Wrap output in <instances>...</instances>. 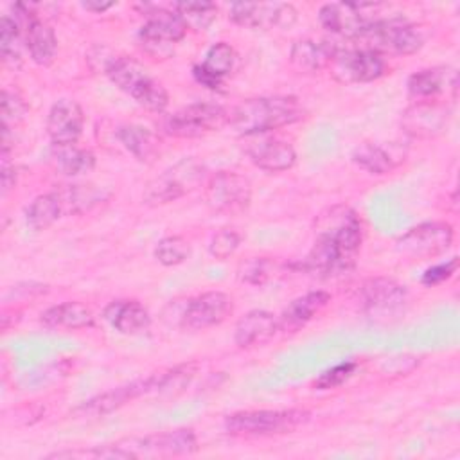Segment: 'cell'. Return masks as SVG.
Returning <instances> with one entry per match:
<instances>
[{
    "mask_svg": "<svg viewBox=\"0 0 460 460\" xmlns=\"http://www.w3.org/2000/svg\"><path fill=\"white\" fill-rule=\"evenodd\" d=\"M314 244L302 262L305 271L331 277L354 268L363 243L359 216L347 205L323 210L314 221Z\"/></svg>",
    "mask_w": 460,
    "mask_h": 460,
    "instance_id": "cell-1",
    "label": "cell"
},
{
    "mask_svg": "<svg viewBox=\"0 0 460 460\" xmlns=\"http://www.w3.org/2000/svg\"><path fill=\"white\" fill-rule=\"evenodd\" d=\"M304 106L293 95L253 97L228 111V126L241 137L271 133L304 119Z\"/></svg>",
    "mask_w": 460,
    "mask_h": 460,
    "instance_id": "cell-2",
    "label": "cell"
},
{
    "mask_svg": "<svg viewBox=\"0 0 460 460\" xmlns=\"http://www.w3.org/2000/svg\"><path fill=\"white\" fill-rule=\"evenodd\" d=\"M198 449V438L192 429L180 428L172 431L155 433L147 437H131L117 440L110 446L88 451L95 458H155L190 455Z\"/></svg>",
    "mask_w": 460,
    "mask_h": 460,
    "instance_id": "cell-3",
    "label": "cell"
},
{
    "mask_svg": "<svg viewBox=\"0 0 460 460\" xmlns=\"http://www.w3.org/2000/svg\"><path fill=\"white\" fill-rule=\"evenodd\" d=\"M104 74L110 81L133 97L142 108L162 113L169 104V93L160 81L151 77L147 70L128 56H113L104 68Z\"/></svg>",
    "mask_w": 460,
    "mask_h": 460,
    "instance_id": "cell-4",
    "label": "cell"
},
{
    "mask_svg": "<svg viewBox=\"0 0 460 460\" xmlns=\"http://www.w3.org/2000/svg\"><path fill=\"white\" fill-rule=\"evenodd\" d=\"M205 176L207 169L199 160L192 156L181 158L146 185L142 199L151 207L167 205L201 187Z\"/></svg>",
    "mask_w": 460,
    "mask_h": 460,
    "instance_id": "cell-5",
    "label": "cell"
},
{
    "mask_svg": "<svg viewBox=\"0 0 460 460\" xmlns=\"http://www.w3.org/2000/svg\"><path fill=\"white\" fill-rule=\"evenodd\" d=\"M358 41H361L359 47L376 50L381 56H410L424 45L420 31L402 18L372 20Z\"/></svg>",
    "mask_w": 460,
    "mask_h": 460,
    "instance_id": "cell-6",
    "label": "cell"
},
{
    "mask_svg": "<svg viewBox=\"0 0 460 460\" xmlns=\"http://www.w3.org/2000/svg\"><path fill=\"white\" fill-rule=\"evenodd\" d=\"M309 420L304 410H246L235 411L225 419V428L232 435L264 437L291 433Z\"/></svg>",
    "mask_w": 460,
    "mask_h": 460,
    "instance_id": "cell-7",
    "label": "cell"
},
{
    "mask_svg": "<svg viewBox=\"0 0 460 460\" xmlns=\"http://www.w3.org/2000/svg\"><path fill=\"white\" fill-rule=\"evenodd\" d=\"M144 14L146 22L138 31L142 49L156 59H169L174 54L176 43L181 41L187 32L185 25L174 9L146 5Z\"/></svg>",
    "mask_w": 460,
    "mask_h": 460,
    "instance_id": "cell-8",
    "label": "cell"
},
{
    "mask_svg": "<svg viewBox=\"0 0 460 460\" xmlns=\"http://www.w3.org/2000/svg\"><path fill=\"white\" fill-rule=\"evenodd\" d=\"M332 43V58L329 61L331 74L343 84L370 83L385 75L386 61L376 50L367 47H343Z\"/></svg>",
    "mask_w": 460,
    "mask_h": 460,
    "instance_id": "cell-9",
    "label": "cell"
},
{
    "mask_svg": "<svg viewBox=\"0 0 460 460\" xmlns=\"http://www.w3.org/2000/svg\"><path fill=\"white\" fill-rule=\"evenodd\" d=\"M228 124V110L214 102H192L167 117L164 129L176 138H199Z\"/></svg>",
    "mask_w": 460,
    "mask_h": 460,
    "instance_id": "cell-10",
    "label": "cell"
},
{
    "mask_svg": "<svg viewBox=\"0 0 460 460\" xmlns=\"http://www.w3.org/2000/svg\"><path fill=\"white\" fill-rule=\"evenodd\" d=\"M205 201L214 212L241 214L252 203V183L239 172L219 171L205 183Z\"/></svg>",
    "mask_w": 460,
    "mask_h": 460,
    "instance_id": "cell-11",
    "label": "cell"
},
{
    "mask_svg": "<svg viewBox=\"0 0 460 460\" xmlns=\"http://www.w3.org/2000/svg\"><path fill=\"white\" fill-rule=\"evenodd\" d=\"M359 296L365 314L377 322H388L401 316L408 302L404 286L388 277H372L365 280Z\"/></svg>",
    "mask_w": 460,
    "mask_h": 460,
    "instance_id": "cell-12",
    "label": "cell"
},
{
    "mask_svg": "<svg viewBox=\"0 0 460 460\" xmlns=\"http://www.w3.org/2000/svg\"><path fill=\"white\" fill-rule=\"evenodd\" d=\"M455 230L444 221H428L402 234L395 246L397 252L411 259H429L444 253L453 244Z\"/></svg>",
    "mask_w": 460,
    "mask_h": 460,
    "instance_id": "cell-13",
    "label": "cell"
},
{
    "mask_svg": "<svg viewBox=\"0 0 460 460\" xmlns=\"http://www.w3.org/2000/svg\"><path fill=\"white\" fill-rule=\"evenodd\" d=\"M228 16L241 27L270 31L293 25L296 9L286 2H235Z\"/></svg>",
    "mask_w": 460,
    "mask_h": 460,
    "instance_id": "cell-14",
    "label": "cell"
},
{
    "mask_svg": "<svg viewBox=\"0 0 460 460\" xmlns=\"http://www.w3.org/2000/svg\"><path fill=\"white\" fill-rule=\"evenodd\" d=\"M372 7L374 4L331 2L320 7L318 20L322 27L331 34L347 41H358V38L372 22V18L367 13Z\"/></svg>",
    "mask_w": 460,
    "mask_h": 460,
    "instance_id": "cell-15",
    "label": "cell"
},
{
    "mask_svg": "<svg viewBox=\"0 0 460 460\" xmlns=\"http://www.w3.org/2000/svg\"><path fill=\"white\" fill-rule=\"evenodd\" d=\"M14 18L22 25L23 41L31 59L40 66H49L58 52V40L54 29L31 9L29 4L14 5Z\"/></svg>",
    "mask_w": 460,
    "mask_h": 460,
    "instance_id": "cell-16",
    "label": "cell"
},
{
    "mask_svg": "<svg viewBox=\"0 0 460 460\" xmlns=\"http://www.w3.org/2000/svg\"><path fill=\"white\" fill-rule=\"evenodd\" d=\"M243 151L253 165L268 172L288 171L296 162L295 147L271 133L243 137Z\"/></svg>",
    "mask_w": 460,
    "mask_h": 460,
    "instance_id": "cell-17",
    "label": "cell"
},
{
    "mask_svg": "<svg viewBox=\"0 0 460 460\" xmlns=\"http://www.w3.org/2000/svg\"><path fill=\"white\" fill-rule=\"evenodd\" d=\"M234 313V300L223 291H205L190 298L181 313V327L203 331L223 323Z\"/></svg>",
    "mask_w": 460,
    "mask_h": 460,
    "instance_id": "cell-18",
    "label": "cell"
},
{
    "mask_svg": "<svg viewBox=\"0 0 460 460\" xmlns=\"http://www.w3.org/2000/svg\"><path fill=\"white\" fill-rule=\"evenodd\" d=\"M449 110L444 102L428 99L408 106L401 117V126L413 138H431L446 129Z\"/></svg>",
    "mask_w": 460,
    "mask_h": 460,
    "instance_id": "cell-19",
    "label": "cell"
},
{
    "mask_svg": "<svg viewBox=\"0 0 460 460\" xmlns=\"http://www.w3.org/2000/svg\"><path fill=\"white\" fill-rule=\"evenodd\" d=\"M84 128L83 108L72 99L56 101L47 117V133L54 146L77 144Z\"/></svg>",
    "mask_w": 460,
    "mask_h": 460,
    "instance_id": "cell-20",
    "label": "cell"
},
{
    "mask_svg": "<svg viewBox=\"0 0 460 460\" xmlns=\"http://www.w3.org/2000/svg\"><path fill=\"white\" fill-rule=\"evenodd\" d=\"M235 59L237 54L234 47L226 41H217L207 50L203 63L194 65V79L205 88L219 90L223 86L225 77L234 70Z\"/></svg>",
    "mask_w": 460,
    "mask_h": 460,
    "instance_id": "cell-21",
    "label": "cell"
},
{
    "mask_svg": "<svg viewBox=\"0 0 460 460\" xmlns=\"http://www.w3.org/2000/svg\"><path fill=\"white\" fill-rule=\"evenodd\" d=\"M408 92L419 101L435 99L437 95L456 92L458 88V72L453 66H429L419 72H413L408 77Z\"/></svg>",
    "mask_w": 460,
    "mask_h": 460,
    "instance_id": "cell-22",
    "label": "cell"
},
{
    "mask_svg": "<svg viewBox=\"0 0 460 460\" xmlns=\"http://www.w3.org/2000/svg\"><path fill=\"white\" fill-rule=\"evenodd\" d=\"M279 329V318L264 309L246 313L234 329V341L241 349H252L268 343Z\"/></svg>",
    "mask_w": 460,
    "mask_h": 460,
    "instance_id": "cell-23",
    "label": "cell"
},
{
    "mask_svg": "<svg viewBox=\"0 0 460 460\" xmlns=\"http://www.w3.org/2000/svg\"><path fill=\"white\" fill-rule=\"evenodd\" d=\"M104 320L122 334H140L149 329L151 314L144 304L135 298L113 300L104 309Z\"/></svg>",
    "mask_w": 460,
    "mask_h": 460,
    "instance_id": "cell-24",
    "label": "cell"
},
{
    "mask_svg": "<svg viewBox=\"0 0 460 460\" xmlns=\"http://www.w3.org/2000/svg\"><path fill=\"white\" fill-rule=\"evenodd\" d=\"M331 302V295L327 291L316 289L309 291L288 304V307L279 316V329L286 332H295L313 318H316Z\"/></svg>",
    "mask_w": 460,
    "mask_h": 460,
    "instance_id": "cell-25",
    "label": "cell"
},
{
    "mask_svg": "<svg viewBox=\"0 0 460 460\" xmlns=\"http://www.w3.org/2000/svg\"><path fill=\"white\" fill-rule=\"evenodd\" d=\"M147 392H151L149 390V377L140 379V381H133V383L124 385V386H117L115 390H110V392H104V394L86 401L84 404H81L75 410V413L90 415V417L106 415V413H111L113 410H117V408L124 406L131 399H135L138 395H144Z\"/></svg>",
    "mask_w": 460,
    "mask_h": 460,
    "instance_id": "cell-26",
    "label": "cell"
},
{
    "mask_svg": "<svg viewBox=\"0 0 460 460\" xmlns=\"http://www.w3.org/2000/svg\"><path fill=\"white\" fill-rule=\"evenodd\" d=\"M332 58V43L329 41H314V40H296L289 49L291 65L302 74L320 72L329 66Z\"/></svg>",
    "mask_w": 460,
    "mask_h": 460,
    "instance_id": "cell-27",
    "label": "cell"
},
{
    "mask_svg": "<svg viewBox=\"0 0 460 460\" xmlns=\"http://www.w3.org/2000/svg\"><path fill=\"white\" fill-rule=\"evenodd\" d=\"M117 138L138 162H153L160 153L158 135L140 124L120 126Z\"/></svg>",
    "mask_w": 460,
    "mask_h": 460,
    "instance_id": "cell-28",
    "label": "cell"
},
{
    "mask_svg": "<svg viewBox=\"0 0 460 460\" xmlns=\"http://www.w3.org/2000/svg\"><path fill=\"white\" fill-rule=\"evenodd\" d=\"M41 322L47 327L84 329L93 325V313L83 302H61L41 313Z\"/></svg>",
    "mask_w": 460,
    "mask_h": 460,
    "instance_id": "cell-29",
    "label": "cell"
},
{
    "mask_svg": "<svg viewBox=\"0 0 460 460\" xmlns=\"http://www.w3.org/2000/svg\"><path fill=\"white\" fill-rule=\"evenodd\" d=\"M52 160L56 164V169H59L66 176L86 174L95 167V155L86 147H79L77 144L54 146Z\"/></svg>",
    "mask_w": 460,
    "mask_h": 460,
    "instance_id": "cell-30",
    "label": "cell"
},
{
    "mask_svg": "<svg viewBox=\"0 0 460 460\" xmlns=\"http://www.w3.org/2000/svg\"><path fill=\"white\" fill-rule=\"evenodd\" d=\"M63 214H65L63 203H61V198H59V194L56 190L36 196L29 203V207L25 208V219H27L29 226L34 228V230L49 228Z\"/></svg>",
    "mask_w": 460,
    "mask_h": 460,
    "instance_id": "cell-31",
    "label": "cell"
},
{
    "mask_svg": "<svg viewBox=\"0 0 460 460\" xmlns=\"http://www.w3.org/2000/svg\"><path fill=\"white\" fill-rule=\"evenodd\" d=\"M172 9L180 16L185 29L194 32L207 31L217 16V7L212 2H178L172 4Z\"/></svg>",
    "mask_w": 460,
    "mask_h": 460,
    "instance_id": "cell-32",
    "label": "cell"
},
{
    "mask_svg": "<svg viewBox=\"0 0 460 460\" xmlns=\"http://www.w3.org/2000/svg\"><path fill=\"white\" fill-rule=\"evenodd\" d=\"M352 162L372 174H386L394 169L392 155L379 144L363 142L352 151Z\"/></svg>",
    "mask_w": 460,
    "mask_h": 460,
    "instance_id": "cell-33",
    "label": "cell"
},
{
    "mask_svg": "<svg viewBox=\"0 0 460 460\" xmlns=\"http://www.w3.org/2000/svg\"><path fill=\"white\" fill-rule=\"evenodd\" d=\"M56 192L61 198L65 214L84 212L102 199V192L93 185H66Z\"/></svg>",
    "mask_w": 460,
    "mask_h": 460,
    "instance_id": "cell-34",
    "label": "cell"
},
{
    "mask_svg": "<svg viewBox=\"0 0 460 460\" xmlns=\"http://www.w3.org/2000/svg\"><path fill=\"white\" fill-rule=\"evenodd\" d=\"M22 40H23V32L18 20L4 14L0 20V47H2V58L5 63L14 65L20 61Z\"/></svg>",
    "mask_w": 460,
    "mask_h": 460,
    "instance_id": "cell-35",
    "label": "cell"
},
{
    "mask_svg": "<svg viewBox=\"0 0 460 460\" xmlns=\"http://www.w3.org/2000/svg\"><path fill=\"white\" fill-rule=\"evenodd\" d=\"M190 255V244L181 235H167L158 241L155 248V257L164 266H176L187 261Z\"/></svg>",
    "mask_w": 460,
    "mask_h": 460,
    "instance_id": "cell-36",
    "label": "cell"
},
{
    "mask_svg": "<svg viewBox=\"0 0 460 460\" xmlns=\"http://www.w3.org/2000/svg\"><path fill=\"white\" fill-rule=\"evenodd\" d=\"M275 271V262L268 257H250L243 261L237 268V277L241 282L261 286L270 280L271 273Z\"/></svg>",
    "mask_w": 460,
    "mask_h": 460,
    "instance_id": "cell-37",
    "label": "cell"
},
{
    "mask_svg": "<svg viewBox=\"0 0 460 460\" xmlns=\"http://www.w3.org/2000/svg\"><path fill=\"white\" fill-rule=\"evenodd\" d=\"M27 113V104L23 97L16 92L4 90L2 92V128L4 135H9L14 126H18Z\"/></svg>",
    "mask_w": 460,
    "mask_h": 460,
    "instance_id": "cell-38",
    "label": "cell"
},
{
    "mask_svg": "<svg viewBox=\"0 0 460 460\" xmlns=\"http://www.w3.org/2000/svg\"><path fill=\"white\" fill-rule=\"evenodd\" d=\"M239 244H241V234L232 228H223L212 235L208 252L212 257L223 261V259H228L230 255H234L235 250L239 248Z\"/></svg>",
    "mask_w": 460,
    "mask_h": 460,
    "instance_id": "cell-39",
    "label": "cell"
},
{
    "mask_svg": "<svg viewBox=\"0 0 460 460\" xmlns=\"http://www.w3.org/2000/svg\"><path fill=\"white\" fill-rule=\"evenodd\" d=\"M356 368H358V365L354 361L340 363V365L322 372L320 377L314 381V386H316V390H331V388L341 386L345 381H349L354 376Z\"/></svg>",
    "mask_w": 460,
    "mask_h": 460,
    "instance_id": "cell-40",
    "label": "cell"
},
{
    "mask_svg": "<svg viewBox=\"0 0 460 460\" xmlns=\"http://www.w3.org/2000/svg\"><path fill=\"white\" fill-rule=\"evenodd\" d=\"M456 268H458V259L456 257H451L449 261L446 262H438L431 268H428L422 277H420V282L428 288L431 286H437V284H442L446 282L447 279H451L455 273H456Z\"/></svg>",
    "mask_w": 460,
    "mask_h": 460,
    "instance_id": "cell-41",
    "label": "cell"
},
{
    "mask_svg": "<svg viewBox=\"0 0 460 460\" xmlns=\"http://www.w3.org/2000/svg\"><path fill=\"white\" fill-rule=\"evenodd\" d=\"M16 183V172L14 167L7 164V158L2 156V194L5 196L9 189H13Z\"/></svg>",
    "mask_w": 460,
    "mask_h": 460,
    "instance_id": "cell-42",
    "label": "cell"
},
{
    "mask_svg": "<svg viewBox=\"0 0 460 460\" xmlns=\"http://www.w3.org/2000/svg\"><path fill=\"white\" fill-rule=\"evenodd\" d=\"M113 5H115L113 2H83V7L92 13H104Z\"/></svg>",
    "mask_w": 460,
    "mask_h": 460,
    "instance_id": "cell-43",
    "label": "cell"
}]
</instances>
